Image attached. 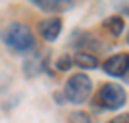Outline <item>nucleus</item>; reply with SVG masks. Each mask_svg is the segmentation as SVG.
Listing matches in <instances>:
<instances>
[{
	"label": "nucleus",
	"instance_id": "f257e3e1",
	"mask_svg": "<svg viewBox=\"0 0 129 123\" xmlns=\"http://www.w3.org/2000/svg\"><path fill=\"white\" fill-rule=\"evenodd\" d=\"M2 38H4L6 46L10 50H16V52H27L35 46V35L29 29V25L21 21H12L8 23V27L2 33Z\"/></svg>",
	"mask_w": 129,
	"mask_h": 123
},
{
	"label": "nucleus",
	"instance_id": "f03ea898",
	"mask_svg": "<svg viewBox=\"0 0 129 123\" xmlns=\"http://www.w3.org/2000/svg\"><path fill=\"white\" fill-rule=\"evenodd\" d=\"M91 92H92V81L85 73H75L66 79V87L62 94L71 104H83L91 98Z\"/></svg>",
	"mask_w": 129,
	"mask_h": 123
},
{
	"label": "nucleus",
	"instance_id": "7ed1b4c3",
	"mask_svg": "<svg viewBox=\"0 0 129 123\" xmlns=\"http://www.w3.org/2000/svg\"><path fill=\"white\" fill-rule=\"evenodd\" d=\"M127 102V92L118 83H104L94 98V106L100 110H119Z\"/></svg>",
	"mask_w": 129,
	"mask_h": 123
},
{
	"label": "nucleus",
	"instance_id": "20e7f679",
	"mask_svg": "<svg viewBox=\"0 0 129 123\" xmlns=\"http://www.w3.org/2000/svg\"><path fill=\"white\" fill-rule=\"evenodd\" d=\"M62 27H64L62 17H46V19H41V21L37 23V33L41 35L43 40L54 43V40L60 37Z\"/></svg>",
	"mask_w": 129,
	"mask_h": 123
},
{
	"label": "nucleus",
	"instance_id": "39448f33",
	"mask_svg": "<svg viewBox=\"0 0 129 123\" xmlns=\"http://www.w3.org/2000/svg\"><path fill=\"white\" fill-rule=\"evenodd\" d=\"M127 67H129L127 52L114 54V56L106 58V62L102 64V69L108 75H114V77H127Z\"/></svg>",
	"mask_w": 129,
	"mask_h": 123
},
{
	"label": "nucleus",
	"instance_id": "423d86ee",
	"mask_svg": "<svg viewBox=\"0 0 129 123\" xmlns=\"http://www.w3.org/2000/svg\"><path fill=\"white\" fill-rule=\"evenodd\" d=\"M31 4L48 14H62V12L71 10L75 2L73 0H31Z\"/></svg>",
	"mask_w": 129,
	"mask_h": 123
},
{
	"label": "nucleus",
	"instance_id": "0eeeda50",
	"mask_svg": "<svg viewBox=\"0 0 129 123\" xmlns=\"http://www.w3.org/2000/svg\"><path fill=\"white\" fill-rule=\"evenodd\" d=\"M102 27L112 35V37H119V35L125 31V19L119 17V16H110V17L104 19Z\"/></svg>",
	"mask_w": 129,
	"mask_h": 123
},
{
	"label": "nucleus",
	"instance_id": "6e6552de",
	"mask_svg": "<svg viewBox=\"0 0 129 123\" xmlns=\"http://www.w3.org/2000/svg\"><path fill=\"white\" fill-rule=\"evenodd\" d=\"M71 62L75 65H79V67H83V69H94V67H98L96 56H92L89 52H75L71 56Z\"/></svg>",
	"mask_w": 129,
	"mask_h": 123
},
{
	"label": "nucleus",
	"instance_id": "1a4fd4ad",
	"mask_svg": "<svg viewBox=\"0 0 129 123\" xmlns=\"http://www.w3.org/2000/svg\"><path fill=\"white\" fill-rule=\"evenodd\" d=\"M41 71H44V62L39 54H35L33 58H29L25 64H23V73H25L27 77H35V75H39Z\"/></svg>",
	"mask_w": 129,
	"mask_h": 123
},
{
	"label": "nucleus",
	"instance_id": "9d476101",
	"mask_svg": "<svg viewBox=\"0 0 129 123\" xmlns=\"http://www.w3.org/2000/svg\"><path fill=\"white\" fill-rule=\"evenodd\" d=\"M71 65H73V62H71V56H68V54H64L56 60V69L58 71H68L71 69Z\"/></svg>",
	"mask_w": 129,
	"mask_h": 123
},
{
	"label": "nucleus",
	"instance_id": "9b49d317",
	"mask_svg": "<svg viewBox=\"0 0 129 123\" xmlns=\"http://www.w3.org/2000/svg\"><path fill=\"white\" fill-rule=\"evenodd\" d=\"M68 123H91V117L85 112H71L68 115Z\"/></svg>",
	"mask_w": 129,
	"mask_h": 123
},
{
	"label": "nucleus",
	"instance_id": "f8f14e48",
	"mask_svg": "<svg viewBox=\"0 0 129 123\" xmlns=\"http://www.w3.org/2000/svg\"><path fill=\"white\" fill-rule=\"evenodd\" d=\"M108 123H129V115L127 113H121V115H116L114 119H110Z\"/></svg>",
	"mask_w": 129,
	"mask_h": 123
},
{
	"label": "nucleus",
	"instance_id": "ddd939ff",
	"mask_svg": "<svg viewBox=\"0 0 129 123\" xmlns=\"http://www.w3.org/2000/svg\"><path fill=\"white\" fill-rule=\"evenodd\" d=\"M54 100L58 102V104H64L66 98H64V94H62V92H54Z\"/></svg>",
	"mask_w": 129,
	"mask_h": 123
}]
</instances>
